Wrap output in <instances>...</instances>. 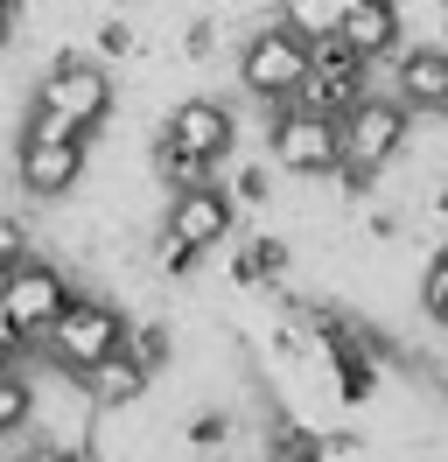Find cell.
<instances>
[{
  "instance_id": "obj_1",
  "label": "cell",
  "mask_w": 448,
  "mask_h": 462,
  "mask_svg": "<svg viewBox=\"0 0 448 462\" xmlns=\"http://www.w3.org/2000/svg\"><path fill=\"white\" fill-rule=\"evenodd\" d=\"M112 113H119V85H112L106 63L84 57V50H56L50 70L28 91L22 134H42V141H98L112 126Z\"/></svg>"
},
{
  "instance_id": "obj_2",
  "label": "cell",
  "mask_w": 448,
  "mask_h": 462,
  "mask_svg": "<svg viewBox=\"0 0 448 462\" xmlns=\"http://www.w3.org/2000/svg\"><path fill=\"white\" fill-rule=\"evenodd\" d=\"M119 337H126V309L106 301V294H91V288H78V301L50 322V337H42V350H35V365L56 372V378H84L91 365H106L112 350H119Z\"/></svg>"
},
{
  "instance_id": "obj_3",
  "label": "cell",
  "mask_w": 448,
  "mask_h": 462,
  "mask_svg": "<svg viewBox=\"0 0 448 462\" xmlns=\"http://www.w3.org/2000/svg\"><path fill=\"white\" fill-rule=\"evenodd\" d=\"M266 162L280 175H294V182H330L343 169V134H336V119L308 113V106H266Z\"/></svg>"
},
{
  "instance_id": "obj_4",
  "label": "cell",
  "mask_w": 448,
  "mask_h": 462,
  "mask_svg": "<svg viewBox=\"0 0 448 462\" xmlns=\"http://www.w3.org/2000/svg\"><path fill=\"white\" fill-rule=\"evenodd\" d=\"M231 70H238V91L259 98V106H287L308 78V42L280 22H259L252 35H238L231 50Z\"/></svg>"
},
{
  "instance_id": "obj_5",
  "label": "cell",
  "mask_w": 448,
  "mask_h": 462,
  "mask_svg": "<svg viewBox=\"0 0 448 462\" xmlns=\"http://www.w3.org/2000/svg\"><path fill=\"white\" fill-rule=\"evenodd\" d=\"M414 106H399L392 91H371L364 106L336 119V134H343V169H364V175H386L406 147H414Z\"/></svg>"
},
{
  "instance_id": "obj_6",
  "label": "cell",
  "mask_w": 448,
  "mask_h": 462,
  "mask_svg": "<svg viewBox=\"0 0 448 462\" xmlns=\"http://www.w3.org/2000/svg\"><path fill=\"white\" fill-rule=\"evenodd\" d=\"M78 301V281H70V266H56V260H35L28 253L7 281H0V309L14 316V329H22L28 344L42 350V337H50V322L63 316Z\"/></svg>"
},
{
  "instance_id": "obj_7",
  "label": "cell",
  "mask_w": 448,
  "mask_h": 462,
  "mask_svg": "<svg viewBox=\"0 0 448 462\" xmlns=\"http://www.w3.org/2000/svg\"><path fill=\"white\" fill-rule=\"evenodd\" d=\"M371 70L378 63H364L358 50H343L336 35H322V42H308V78L302 91H294V106H308V113H322V119H343L350 106H364L371 98Z\"/></svg>"
},
{
  "instance_id": "obj_8",
  "label": "cell",
  "mask_w": 448,
  "mask_h": 462,
  "mask_svg": "<svg viewBox=\"0 0 448 462\" xmlns=\"http://www.w3.org/2000/svg\"><path fill=\"white\" fill-rule=\"evenodd\" d=\"M154 141L175 147V154H196V162H210V169H224L231 147H238V113H231L224 98H210V91H190V98H175L162 113Z\"/></svg>"
},
{
  "instance_id": "obj_9",
  "label": "cell",
  "mask_w": 448,
  "mask_h": 462,
  "mask_svg": "<svg viewBox=\"0 0 448 462\" xmlns=\"http://www.w3.org/2000/svg\"><path fill=\"white\" fill-rule=\"evenodd\" d=\"M84 169H91V141H42V134H22V147H14V189H22L28 203L78 197Z\"/></svg>"
},
{
  "instance_id": "obj_10",
  "label": "cell",
  "mask_w": 448,
  "mask_h": 462,
  "mask_svg": "<svg viewBox=\"0 0 448 462\" xmlns=\"http://www.w3.org/2000/svg\"><path fill=\"white\" fill-rule=\"evenodd\" d=\"M386 91L399 106H414V113H434L448 91V35H427V42H399L386 57Z\"/></svg>"
},
{
  "instance_id": "obj_11",
  "label": "cell",
  "mask_w": 448,
  "mask_h": 462,
  "mask_svg": "<svg viewBox=\"0 0 448 462\" xmlns=\"http://www.w3.org/2000/svg\"><path fill=\"white\" fill-rule=\"evenodd\" d=\"M162 231H168V238H182V245H196V253H218L224 238L238 231V203L224 197V182L182 189V197H168V210H162Z\"/></svg>"
},
{
  "instance_id": "obj_12",
  "label": "cell",
  "mask_w": 448,
  "mask_h": 462,
  "mask_svg": "<svg viewBox=\"0 0 448 462\" xmlns=\"http://www.w3.org/2000/svg\"><path fill=\"white\" fill-rule=\"evenodd\" d=\"M336 42L358 50L364 63H386L399 42H406V7L399 0H358L343 22H336Z\"/></svg>"
},
{
  "instance_id": "obj_13",
  "label": "cell",
  "mask_w": 448,
  "mask_h": 462,
  "mask_svg": "<svg viewBox=\"0 0 448 462\" xmlns=\"http://www.w3.org/2000/svg\"><path fill=\"white\" fill-rule=\"evenodd\" d=\"M287 273H294V245L280 231H246L231 245V288L238 294H274Z\"/></svg>"
},
{
  "instance_id": "obj_14",
  "label": "cell",
  "mask_w": 448,
  "mask_h": 462,
  "mask_svg": "<svg viewBox=\"0 0 448 462\" xmlns=\"http://www.w3.org/2000/svg\"><path fill=\"white\" fill-rule=\"evenodd\" d=\"M78 385H84V400L98 406V413H126V406H140L147 393H154V378L140 372L126 350H112L106 365H91V372H84Z\"/></svg>"
},
{
  "instance_id": "obj_15",
  "label": "cell",
  "mask_w": 448,
  "mask_h": 462,
  "mask_svg": "<svg viewBox=\"0 0 448 462\" xmlns=\"http://www.w3.org/2000/svg\"><path fill=\"white\" fill-rule=\"evenodd\" d=\"M119 350H126V357H134L147 378H162L168 365H175V322H168V316H126Z\"/></svg>"
},
{
  "instance_id": "obj_16",
  "label": "cell",
  "mask_w": 448,
  "mask_h": 462,
  "mask_svg": "<svg viewBox=\"0 0 448 462\" xmlns=\"http://www.w3.org/2000/svg\"><path fill=\"white\" fill-rule=\"evenodd\" d=\"M35 393H42L35 365H22V372H0V448H7L14 434L35 428Z\"/></svg>"
},
{
  "instance_id": "obj_17",
  "label": "cell",
  "mask_w": 448,
  "mask_h": 462,
  "mask_svg": "<svg viewBox=\"0 0 448 462\" xmlns=\"http://www.w3.org/2000/svg\"><path fill=\"white\" fill-rule=\"evenodd\" d=\"M414 309H420V322H427V329H448V253H427V260H420Z\"/></svg>"
},
{
  "instance_id": "obj_18",
  "label": "cell",
  "mask_w": 448,
  "mask_h": 462,
  "mask_svg": "<svg viewBox=\"0 0 448 462\" xmlns=\"http://www.w3.org/2000/svg\"><path fill=\"white\" fill-rule=\"evenodd\" d=\"M231 434H238V413H231V406H203V413H190V420L175 428V441L196 448V456H210V448H224Z\"/></svg>"
},
{
  "instance_id": "obj_19",
  "label": "cell",
  "mask_w": 448,
  "mask_h": 462,
  "mask_svg": "<svg viewBox=\"0 0 448 462\" xmlns=\"http://www.w3.org/2000/svg\"><path fill=\"white\" fill-rule=\"evenodd\" d=\"M147 260H154V273H162V281H196L210 253H196V245H182V238H168V231L154 225V245H147Z\"/></svg>"
},
{
  "instance_id": "obj_20",
  "label": "cell",
  "mask_w": 448,
  "mask_h": 462,
  "mask_svg": "<svg viewBox=\"0 0 448 462\" xmlns=\"http://www.w3.org/2000/svg\"><path fill=\"white\" fill-rule=\"evenodd\" d=\"M274 22H280V29H294L302 42H322V35H336L330 0H280V7H274Z\"/></svg>"
},
{
  "instance_id": "obj_21",
  "label": "cell",
  "mask_w": 448,
  "mask_h": 462,
  "mask_svg": "<svg viewBox=\"0 0 448 462\" xmlns=\"http://www.w3.org/2000/svg\"><path fill=\"white\" fill-rule=\"evenodd\" d=\"M224 197L238 203V210H266V203H274V169H259V162H238V169L224 175Z\"/></svg>"
},
{
  "instance_id": "obj_22",
  "label": "cell",
  "mask_w": 448,
  "mask_h": 462,
  "mask_svg": "<svg viewBox=\"0 0 448 462\" xmlns=\"http://www.w3.org/2000/svg\"><path fill=\"white\" fill-rule=\"evenodd\" d=\"M84 57H98V63H119V57H140V29L134 22H119V14H106L98 29H91V42H84Z\"/></svg>"
},
{
  "instance_id": "obj_23",
  "label": "cell",
  "mask_w": 448,
  "mask_h": 462,
  "mask_svg": "<svg viewBox=\"0 0 448 462\" xmlns=\"http://www.w3.org/2000/svg\"><path fill=\"white\" fill-rule=\"evenodd\" d=\"M218 22H210V14H196L190 29H182V42H175V63H218Z\"/></svg>"
},
{
  "instance_id": "obj_24",
  "label": "cell",
  "mask_w": 448,
  "mask_h": 462,
  "mask_svg": "<svg viewBox=\"0 0 448 462\" xmlns=\"http://www.w3.org/2000/svg\"><path fill=\"white\" fill-rule=\"evenodd\" d=\"M28 253H35V245H28V225L14 217V210H0V273H14Z\"/></svg>"
},
{
  "instance_id": "obj_25",
  "label": "cell",
  "mask_w": 448,
  "mask_h": 462,
  "mask_svg": "<svg viewBox=\"0 0 448 462\" xmlns=\"http://www.w3.org/2000/svg\"><path fill=\"white\" fill-rule=\"evenodd\" d=\"M7 42H14V22H7V14H0V57H7Z\"/></svg>"
},
{
  "instance_id": "obj_26",
  "label": "cell",
  "mask_w": 448,
  "mask_h": 462,
  "mask_svg": "<svg viewBox=\"0 0 448 462\" xmlns=\"http://www.w3.org/2000/svg\"><path fill=\"white\" fill-rule=\"evenodd\" d=\"M350 7H358V0H330V14H336V22H343V14H350Z\"/></svg>"
},
{
  "instance_id": "obj_27",
  "label": "cell",
  "mask_w": 448,
  "mask_h": 462,
  "mask_svg": "<svg viewBox=\"0 0 448 462\" xmlns=\"http://www.w3.org/2000/svg\"><path fill=\"white\" fill-rule=\"evenodd\" d=\"M434 119H442V126H448V91H442V106H434Z\"/></svg>"
},
{
  "instance_id": "obj_28",
  "label": "cell",
  "mask_w": 448,
  "mask_h": 462,
  "mask_svg": "<svg viewBox=\"0 0 448 462\" xmlns=\"http://www.w3.org/2000/svg\"><path fill=\"white\" fill-rule=\"evenodd\" d=\"M294 462H322V456H294Z\"/></svg>"
},
{
  "instance_id": "obj_29",
  "label": "cell",
  "mask_w": 448,
  "mask_h": 462,
  "mask_svg": "<svg viewBox=\"0 0 448 462\" xmlns=\"http://www.w3.org/2000/svg\"><path fill=\"white\" fill-rule=\"evenodd\" d=\"M203 7H224V0H203Z\"/></svg>"
},
{
  "instance_id": "obj_30",
  "label": "cell",
  "mask_w": 448,
  "mask_h": 462,
  "mask_svg": "<svg viewBox=\"0 0 448 462\" xmlns=\"http://www.w3.org/2000/svg\"><path fill=\"white\" fill-rule=\"evenodd\" d=\"M442 253H448V238H442Z\"/></svg>"
}]
</instances>
